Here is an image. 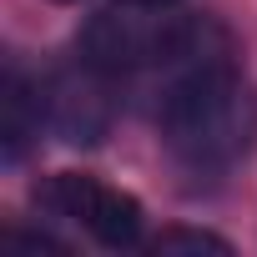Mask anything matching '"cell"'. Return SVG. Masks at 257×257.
<instances>
[{
    "instance_id": "1",
    "label": "cell",
    "mask_w": 257,
    "mask_h": 257,
    "mask_svg": "<svg viewBox=\"0 0 257 257\" xmlns=\"http://www.w3.org/2000/svg\"><path fill=\"white\" fill-rule=\"evenodd\" d=\"M81 56L111 76L132 71H207V66H232V36L212 16H177L172 6H142L121 0L86 21L81 31Z\"/></svg>"
},
{
    "instance_id": "5",
    "label": "cell",
    "mask_w": 257,
    "mask_h": 257,
    "mask_svg": "<svg viewBox=\"0 0 257 257\" xmlns=\"http://www.w3.org/2000/svg\"><path fill=\"white\" fill-rule=\"evenodd\" d=\"M46 111H41V86H31L21 71H6V86H0V152L6 162H21L26 147L41 137Z\"/></svg>"
},
{
    "instance_id": "6",
    "label": "cell",
    "mask_w": 257,
    "mask_h": 257,
    "mask_svg": "<svg viewBox=\"0 0 257 257\" xmlns=\"http://www.w3.org/2000/svg\"><path fill=\"white\" fill-rule=\"evenodd\" d=\"M157 252H232V242L202 227H167L157 237Z\"/></svg>"
},
{
    "instance_id": "3",
    "label": "cell",
    "mask_w": 257,
    "mask_h": 257,
    "mask_svg": "<svg viewBox=\"0 0 257 257\" xmlns=\"http://www.w3.org/2000/svg\"><path fill=\"white\" fill-rule=\"evenodd\" d=\"M36 207L51 217L76 222L86 237L101 247H132L142 237V202L126 197L121 187H106L101 177L86 172H56L36 187Z\"/></svg>"
},
{
    "instance_id": "2",
    "label": "cell",
    "mask_w": 257,
    "mask_h": 257,
    "mask_svg": "<svg viewBox=\"0 0 257 257\" xmlns=\"http://www.w3.org/2000/svg\"><path fill=\"white\" fill-rule=\"evenodd\" d=\"M162 142L192 172H227L257 147V86L232 66L172 76L162 111Z\"/></svg>"
},
{
    "instance_id": "8",
    "label": "cell",
    "mask_w": 257,
    "mask_h": 257,
    "mask_svg": "<svg viewBox=\"0 0 257 257\" xmlns=\"http://www.w3.org/2000/svg\"><path fill=\"white\" fill-rule=\"evenodd\" d=\"M61 6H66V0H61Z\"/></svg>"
},
{
    "instance_id": "4",
    "label": "cell",
    "mask_w": 257,
    "mask_h": 257,
    "mask_svg": "<svg viewBox=\"0 0 257 257\" xmlns=\"http://www.w3.org/2000/svg\"><path fill=\"white\" fill-rule=\"evenodd\" d=\"M41 111H46V132L61 137L66 147H96L116 116L111 71L81 56V66H66L41 86Z\"/></svg>"
},
{
    "instance_id": "7",
    "label": "cell",
    "mask_w": 257,
    "mask_h": 257,
    "mask_svg": "<svg viewBox=\"0 0 257 257\" xmlns=\"http://www.w3.org/2000/svg\"><path fill=\"white\" fill-rule=\"evenodd\" d=\"M142 6H177V0H142Z\"/></svg>"
}]
</instances>
